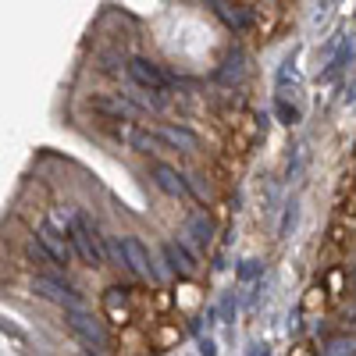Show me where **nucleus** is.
<instances>
[{
  "instance_id": "1",
  "label": "nucleus",
  "mask_w": 356,
  "mask_h": 356,
  "mask_svg": "<svg viewBox=\"0 0 356 356\" xmlns=\"http://www.w3.org/2000/svg\"><path fill=\"white\" fill-rule=\"evenodd\" d=\"M72 228H68V239H72V250L82 264H93V267H104L107 257H104V235L97 232V225L89 221L79 207H72Z\"/></svg>"
},
{
  "instance_id": "2",
  "label": "nucleus",
  "mask_w": 356,
  "mask_h": 356,
  "mask_svg": "<svg viewBox=\"0 0 356 356\" xmlns=\"http://www.w3.org/2000/svg\"><path fill=\"white\" fill-rule=\"evenodd\" d=\"M125 72H129V79L143 89V93H150V97H164V93H171V86H175L171 75L157 61H150V57H129Z\"/></svg>"
},
{
  "instance_id": "3",
  "label": "nucleus",
  "mask_w": 356,
  "mask_h": 356,
  "mask_svg": "<svg viewBox=\"0 0 356 356\" xmlns=\"http://www.w3.org/2000/svg\"><path fill=\"white\" fill-rule=\"evenodd\" d=\"M65 321H68V328L82 339V346H86L89 353L107 356L111 335H107V328H104V324H100L93 314H86V310H65Z\"/></svg>"
},
{
  "instance_id": "4",
  "label": "nucleus",
  "mask_w": 356,
  "mask_h": 356,
  "mask_svg": "<svg viewBox=\"0 0 356 356\" xmlns=\"http://www.w3.org/2000/svg\"><path fill=\"white\" fill-rule=\"evenodd\" d=\"M122 246H125V267H129L136 278H143V282H161V278H164L161 267H157L154 257H150V250H146L136 235H125Z\"/></svg>"
},
{
  "instance_id": "5",
  "label": "nucleus",
  "mask_w": 356,
  "mask_h": 356,
  "mask_svg": "<svg viewBox=\"0 0 356 356\" xmlns=\"http://www.w3.org/2000/svg\"><path fill=\"white\" fill-rule=\"evenodd\" d=\"M33 292L40 296V300L47 303H57V307H65V310H82V296L68 285H61L54 275H36L33 278Z\"/></svg>"
},
{
  "instance_id": "6",
  "label": "nucleus",
  "mask_w": 356,
  "mask_h": 356,
  "mask_svg": "<svg viewBox=\"0 0 356 356\" xmlns=\"http://www.w3.org/2000/svg\"><path fill=\"white\" fill-rule=\"evenodd\" d=\"M36 239H40V246L54 257L57 267H68V264H72L75 250H72V239H68V235H61V232L50 228V225H40V228H36Z\"/></svg>"
},
{
  "instance_id": "7",
  "label": "nucleus",
  "mask_w": 356,
  "mask_h": 356,
  "mask_svg": "<svg viewBox=\"0 0 356 356\" xmlns=\"http://www.w3.org/2000/svg\"><path fill=\"white\" fill-rule=\"evenodd\" d=\"M154 132H157L161 146H171V150H182V154H193L196 146H200V139L186 125H157Z\"/></svg>"
},
{
  "instance_id": "8",
  "label": "nucleus",
  "mask_w": 356,
  "mask_h": 356,
  "mask_svg": "<svg viewBox=\"0 0 356 356\" xmlns=\"http://www.w3.org/2000/svg\"><path fill=\"white\" fill-rule=\"evenodd\" d=\"M154 186L164 196H186L189 193L186 175H178V168H171V164H154Z\"/></svg>"
},
{
  "instance_id": "9",
  "label": "nucleus",
  "mask_w": 356,
  "mask_h": 356,
  "mask_svg": "<svg viewBox=\"0 0 356 356\" xmlns=\"http://www.w3.org/2000/svg\"><path fill=\"white\" fill-rule=\"evenodd\" d=\"M89 107L107 114V118H136L139 114V107L129 97H122V93H114V97H104V93L100 97H89Z\"/></svg>"
},
{
  "instance_id": "10",
  "label": "nucleus",
  "mask_w": 356,
  "mask_h": 356,
  "mask_svg": "<svg viewBox=\"0 0 356 356\" xmlns=\"http://www.w3.org/2000/svg\"><path fill=\"white\" fill-rule=\"evenodd\" d=\"M164 260L171 264V271H175L178 278H193V275H196V257H193L182 243L168 239V243H164Z\"/></svg>"
},
{
  "instance_id": "11",
  "label": "nucleus",
  "mask_w": 356,
  "mask_h": 356,
  "mask_svg": "<svg viewBox=\"0 0 356 356\" xmlns=\"http://www.w3.org/2000/svg\"><path fill=\"white\" fill-rule=\"evenodd\" d=\"M118 136H122L132 150H139V154H157L161 150V139H157V132L154 129H139V125H122L118 129Z\"/></svg>"
},
{
  "instance_id": "12",
  "label": "nucleus",
  "mask_w": 356,
  "mask_h": 356,
  "mask_svg": "<svg viewBox=\"0 0 356 356\" xmlns=\"http://www.w3.org/2000/svg\"><path fill=\"white\" fill-rule=\"evenodd\" d=\"M218 79H221L225 86L243 82V79H246V54H243V50H228V57H225L221 68H218Z\"/></svg>"
},
{
  "instance_id": "13",
  "label": "nucleus",
  "mask_w": 356,
  "mask_h": 356,
  "mask_svg": "<svg viewBox=\"0 0 356 356\" xmlns=\"http://www.w3.org/2000/svg\"><path fill=\"white\" fill-rule=\"evenodd\" d=\"M214 11H218V18L232 29V33H246V29L253 25V15H250V8H232V4H211Z\"/></svg>"
},
{
  "instance_id": "14",
  "label": "nucleus",
  "mask_w": 356,
  "mask_h": 356,
  "mask_svg": "<svg viewBox=\"0 0 356 356\" xmlns=\"http://www.w3.org/2000/svg\"><path fill=\"white\" fill-rule=\"evenodd\" d=\"M186 235H189V239H193L196 246H211V243H214V221L200 211V214H193V218H189Z\"/></svg>"
},
{
  "instance_id": "15",
  "label": "nucleus",
  "mask_w": 356,
  "mask_h": 356,
  "mask_svg": "<svg viewBox=\"0 0 356 356\" xmlns=\"http://www.w3.org/2000/svg\"><path fill=\"white\" fill-rule=\"evenodd\" d=\"M321 356H356V339L339 335V339H332L328 346L321 349Z\"/></svg>"
},
{
  "instance_id": "16",
  "label": "nucleus",
  "mask_w": 356,
  "mask_h": 356,
  "mask_svg": "<svg viewBox=\"0 0 356 356\" xmlns=\"http://www.w3.org/2000/svg\"><path fill=\"white\" fill-rule=\"evenodd\" d=\"M104 257H107V264H114V267H125V246H122V239L104 235Z\"/></svg>"
},
{
  "instance_id": "17",
  "label": "nucleus",
  "mask_w": 356,
  "mask_h": 356,
  "mask_svg": "<svg viewBox=\"0 0 356 356\" xmlns=\"http://www.w3.org/2000/svg\"><path fill=\"white\" fill-rule=\"evenodd\" d=\"M296 221H300V203H285V214H282V221H278V235L282 239H289V232L296 228Z\"/></svg>"
},
{
  "instance_id": "18",
  "label": "nucleus",
  "mask_w": 356,
  "mask_h": 356,
  "mask_svg": "<svg viewBox=\"0 0 356 356\" xmlns=\"http://www.w3.org/2000/svg\"><path fill=\"white\" fill-rule=\"evenodd\" d=\"M275 114L282 118V125H296V122H300V111H296L285 97H278V100H275Z\"/></svg>"
},
{
  "instance_id": "19",
  "label": "nucleus",
  "mask_w": 356,
  "mask_h": 356,
  "mask_svg": "<svg viewBox=\"0 0 356 356\" xmlns=\"http://www.w3.org/2000/svg\"><path fill=\"white\" fill-rule=\"evenodd\" d=\"M97 68L107 72V75H118V72H122V54H114V50L100 54V65H97Z\"/></svg>"
},
{
  "instance_id": "20",
  "label": "nucleus",
  "mask_w": 356,
  "mask_h": 356,
  "mask_svg": "<svg viewBox=\"0 0 356 356\" xmlns=\"http://www.w3.org/2000/svg\"><path fill=\"white\" fill-rule=\"evenodd\" d=\"M25 250H29V257H33V260H40V264H47V267H57V264H54V257H50V253L40 246V239H36V235L29 239V246H25Z\"/></svg>"
},
{
  "instance_id": "21",
  "label": "nucleus",
  "mask_w": 356,
  "mask_h": 356,
  "mask_svg": "<svg viewBox=\"0 0 356 356\" xmlns=\"http://www.w3.org/2000/svg\"><path fill=\"white\" fill-rule=\"evenodd\" d=\"M264 275V260H246L243 267H239V278L243 282H253V278H260Z\"/></svg>"
},
{
  "instance_id": "22",
  "label": "nucleus",
  "mask_w": 356,
  "mask_h": 356,
  "mask_svg": "<svg viewBox=\"0 0 356 356\" xmlns=\"http://www.w3.org/2000/svg\"><path fill=\"white\" fill-rule=\"evenodd\" d=\"M200 356H218V342L214 339H200Z\"/></svg>"
},
{
  "instance_id": "23",
  "label": "nucleus",
  "mask_w": 356,
  "mask_h": 356,
  "mask_svg": "<svg viewBox=\"0 0 356 356\" xmlns=\"http://www.w3.org/2000/svg\"><path fill=\"white\" fill-rule=\"evenodd\" d=\"M246 356H271V346H267V342H253Z\"/></svg>"
},
{
  "instance_id": "24",
  "label": "nucleus",
  "mask_w": 356,
  "mask_h": 356,
  "mask_svg": "<svg viewBox=\"0 0 356 356\" xmlns=\"http://www.w3.org/2000/svg\"><path fill=\"white\" fill-rule=\"evenodd\" d=\"M75 356H93V353H89V349H79V353H75Z\"/></svg>"
},
{
  "instance_id": "25",
  "label": "nucleus",
  "mask_w": 356,
  "mask_h": 356,
  "mask_svg": "<svg viewBox=\"0 0 356 356\" xmlns=\"http://www.w3.org/2000/svg\"><path fill=\"white\" fill-rule=\"evenodd\" d=\"M353 285H356V267H353Z\"/></svg>"
}]
</instances>
